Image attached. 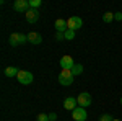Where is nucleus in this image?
Wrapping results in <instances>:
<instances>
[{
	"mask_svg": "<svg viewBox=\"0 0 122 121\" xmlns=\"http://www.w3.org/2000/svg\"><path fill=\"white\" fill-rule=\"evenodd\" d=\"M73 79H75V74L72 72V69H62L59 74V84L64 87H68L73 84Z\"/></svg>",
	"mask_w": 122,
	"mask_h": 121,
	"instance_id": "nucleus-1",
	"label": "nucleus"
},
{
	"mask_svg": "<svg viewBox=\"0 0 122 121\" xmlns=\"http://www.w3.org/2000/svg\"><path fill=\"white\" fill-rule=\"evenodd\" d=\"M76 103H78V106H81V108L90 106V105H91V95L88 92H81L76 97Z\"/></svg>",
	"mask_w": 122,
	"mask_h": 121,
	"instance_id": "nucleus-2",
	"label": "nucleus"
},
{
	"mask_svg": "<svg viewBox=\"0 0 122 121\" xmlns=\"http://www.w3.org/2000/svg\"><path fill=\"white\" fill-rule=\"evenodd\" d=\"M81 26H83V20L80 18V17H70V18L67 20V28L68 29L76 31V29H80Z\"/></svg>",
	"mask_w": 122,
	"mask_h": 121,
	"instance_id": "nucleus-3",
	"label": "nucleus"
},
{
	"mask_svg": "<svg viewBox=\"0 0 122 121\" xmlns=\"http://www.w3.org/2000/svg\"><path fill=\"white\" fill-rule=\"evenodd\" d=\"M16 79H18V82L20 84H23V85H29L31 82H33V74L31 72H28V70H20L18 75H16Z\"/></svg>",
	"mask_w": 122,
	"mask_h": 121,
	"instance_id": "nucleus-4",
	"label": "nucleus"
},
{
	"mask_svg": "<svg viewBox=\"0 0 122 121\" xmlns=\"http://www.w3.org/2000/svg\"><path fill=\"white\" fill-rule=\"evenodd\" d=\"M72 116H73V120L75 121H85L88 118V115H86V110L81 108V106H76L75 110L72 111Z\"/></svg>",
	"mask_w": 122,
	"mask_h": 121,
	"instance_id": "nucleus-5",
	"label": "nucleus"
},
{
	"mask_svg": "<svg viewBox=\"0 0 122 121\" xmlns=\"http://www.w3.org/2000/svg\"><path fill=\"white\" fill-rule=\"evenodd\" d=\"M13 8L16 10V12L26 13V12L29 10V2H26V0H16V2L13 3Z\"/></svg>",
	"mask_w": 122,
	"mask_h": 121,
	"instance_id": "nucleus-6",
	"label": "nucleus"
},
{
	"mask_svg": "<svg viewBox=\"0 0 122 121\" xmlns=\"http://www.w3.org/2000/svg\"><path fill=\"white\" fill-rule=\"evenodd\" d=\"M25 18H26V21H28V23H31V25H33V23H36V21L39 20V13H38V10L29 8L28 12L25 13Z\"/></svg>",
	"mask_w": 122,
	"mask_h": 121,
	"instance_id": "nucleus-7",
	"label": "nucleus"
},
{
	"mask_svg": "<svg viewBox=\"0 0 122 121\" xmlns=\"http://www.w3.org/2000/svg\"><path fill=\"white\" fill-rule=\"evenodd\" d=\"M76 105H78V103H76L75 97H67L65 100H64V108L68 110V111H73V110L76 108Z\"/></svg>",
	"mask_w": 122,
	"mask_h": 121,
	"instance_id": "nucleus-8",
	"label": "nucleus"
},
{
	"mask_svg": "<svg viewBox=\"0 0 122 121\" xmlns=\"http://www.w3.org/2000/svg\"><path fill=\"white\" fill-rule=\"evenodd\" d=\"M60 65H62V69H73L75 61L72 59V56H62L60 57Z\"/></svg>",
	"mask_w": 122,
	"mask_h": 121,
	"instance_id": "nucleus-9",
	"label": "nucleus"
},
{
	"mask_svg": "<svg viewBox=\"0 0 122 121\" xmlns=\"http://www.w3.org/2000/svg\"><path fill=\"white\" fill-rule=\"evenodd\" d=\"M54 26H56V29L59 31V33H65L67 29V20H64V18H57L56 20V23H54Z\"/></svg>",
	"mask_w": 122,
	"mask_h": 121,
	"instance_id": "nucleus-10",
	"label": "nucleus"
},
{
	"mask_svg": "<svg viewBox=\"0 0 122 121\" xmlns=\"http://www.w3.org/2000/svg\"><path fill=\"white\" fill-rule=\"evenodd\" d=\"M28 41L31 44H41V43H42V36H41L39 33H34V31H33V33L28 35Z\"/></svg>",
	"mask_w": 122,
	"mask_h": 121,
	"instance_id": "nucleus-11",
	"label": "nucleus"
},
{
	"mask_svg": "<svg viewBox=\"0 0 122 121\" xmlns=\"http://www.w3.org/2000/svg\"><path fill=\"white\" fill-rule=\"evenodd\" d=\"M21 44V33H11L10 35V46H18Z\"/></svg>",
	"mask_w": 122,
	"mask_h": 121,
	"instance_id": "nucleus-12",
	"label": "nucleus"
},
{
	"mask_svg": "<svg viewBox=\"0 0 122 121\" xmlns=\"http://www.w3.org/2000/svg\"><path fill=\"white\" fill-rule=\"evenodd\" d=\"M20 72V69H16V67H13V65H10V67H7L5 70H3V74L7 75V77H16Z\"/></svg>",
	"mask_w": 122,
	"mask_h": 121,
	"instance_id": "nucleus-13",
	"label": "nucleus"
},
{
	"mask_svg": "<svg viewBox=\"0 0 122 121\" xmlns=\"http://www.w3.org/2000/svg\"><path fill=\"white\" fill-rule=\"evenodd\" d=\"M112 20H114V13L112 12H106V13L103 15V21L104 23H111Z\"/></svg>",
	"mask_w": 122,
	"mask_h": 121,
	"instance_id": "nucleus-14",
	"label": "nucleus"
},
{
	"mask_svg": "<svg viewBox=\"0 0 122 121\" xmlns=\"http://www.w3.org/2000/svg\"><path fill=\"white\" fill-rule=\"evenodd\" d=\"M41 5H42V2H41V0H29V8L38 10Z\"/></svg>",
	"mask_w": 122,
	"mask_h": 121,
	"instance_id": "nucleus-15",
	"label": "nucleus"
},
{
	"mask_svg": "<svg viewBox=\"0 0 122 121\" xmlns=\"http://www.w3.org/2000/svg\"><path fill=\"white\" fill-rule=\"evenodd\" d=\"M72 72H73L75 75H80L81 72H83V65H81V64H75V65H73V69H72Z\"/></svg>",
	"mask_w": 122,
	"mask_h": 121,
	"instance_id": "nucleus-16",
	"label": "nucleus"
},
{
	"mask_svg": "<svg viewBox=\"0 0 122 121\" xmlns=\"http://www.w3.org/2000/svg\"><path fill=\"white\" fill-rule=\"evenodd\" d=\"M64 35H65V39H67V41H70V39H73V38H75V31H73V29H67Z\"/></svg>",
	"mask_w": 122,
	"mask_h": 121,
	"instance_id": "nucleus-17",
	"label": "nucleus"
},
{
	"mask_svg": "<svg viewBox=\"0 0 122 121\" xmlns=\"http://www.w3.org/2000/svg\"><path fill=\"white\" fill-rule=\"evenodd\" d=\"M36 121H49V115H46V113H39L38 116H36Z\"/></svg>",
	"mask_w": 122,
	"mask_h": 121,
	"instance_id": "nucleus-18",
	"label": "nucleus"
},
{
	"mask_svg": "<svg viewBox=\"0 0 122 121\" xmlns=\"http://www.w3.org/2000/svg\"><path fill=\"white\" fill-rule=\"evenodd\" d=\"M112 120H114V116L109 115V113H106V115H103V116L99 118V121H112Z\"/></svg>",
	"mask_w": 122,
	"mask_h": 121,
	"instance_id": "nucleus-19",
	"label": "nucleus"
},
{
	"mask_svg": "<svg viewBox=\"0 0 122 121\" xmlns=\"http://www.w3.org/2000/svg\"><path fill=\"white\" fill-rule=\"evenodd\" d=\"M62 39H65V35L57 31V33H56V41H62Z\"/></svg>",
	"mask_w": 122,
	"mask_h": 121,
	"instance_id": "nucleus-20",
	"label": "nucleus"
},
{
	"mask_svg": "<svg viewBox=\"0 0 122 121\" xmlns=\"http://www.w3.org/2000/svg\"><path fill=\"white\" fill-rule=\"evenodd\" d=\"M114 20H117V21H122V13H121V12L114 13Z\"/></svg>",
	"mask_w": 122,
	"mask_h": 121,
	"instance_id": "nucleus-21",
	"label": "nucleus"
},
{
	"mask_svg": "<svg viewBox=\"0 0 122 121\" xmlns=\"http://www.w3.org/2000/svg\"><path fill=\"white\" fill-rule=\"evenodd\" d=\"M56 120H57L56 113H49V121H56Z\"/></svg>",
	"mask_w": 122,
	"mask_h": 121,
	"instance_id": "nucleus-22",
	"label": "nucleus"
},
{
	"mask_svg": "<svg viewBox=\"0 0 122 121\" xmlns=\"http://www.w3.org/2000/svg\"><path fill=\"white\" fill-rule=\"evenodd\" d=\"M112 121H121V120H116V118H114V120H112Z\"/></svg>",
	"mask_w": 122,
	"mask_h": 121,
	"instance_id": "nucleus-23",
	"label": "nucleus"
},
{
	"mask_svg": "<svg viewBox=\"0 0 122 121\" xmlns=\"http://www.w3.org/2000/svg\"><path fill=\"white\" fill-rule=\"evenodd\" d=\"M121 105H122V97H121Z\"/></svg>",
	"mask_w": 122,
	"mask_h": 121,
	"instance_id": "nucleus-24",
	"label": "nucleus"
}]
</instances>
